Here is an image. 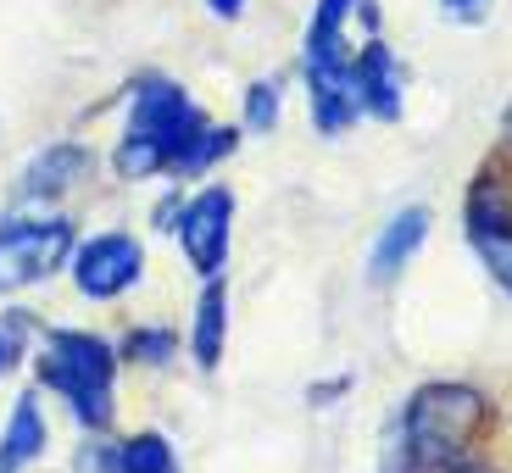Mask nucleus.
<instances>
[{"label":"nucleus","instance_id":"obj_1","mask_svg":"<svg viewBox=\"0 0 512 473\" xmlns=\"http://www.w3.org/2000/svg\"><path fill=\"white\" fill-rule=\"evenodd\" d=\"M212 117L195 106V95L179 78L167 73H134L128 78V123L123 140L112 151V173L123 184H145V179H173V167L184 162V151L195 145V134Z\"/></svg>","mask_w":512,"mask_h":473},{"label":"nucleus","instance_id":"obj_2","mask_svg":"<svg viewBox=\"0 0 512 473\" xmlns=\"http://www.w3.org/2000/svg\"><path fill=\"white\" fill-rule=\"evenodd\" d=\"M117 346L90 329H45L34 346V384L67 407L84 435H106L117 423Z\"/></svg>","mask_w":512,"mask_h":473},{"label":"nucleus","instance_id":"obj_3","mask_svg":"<svg viewBox=\"0 0 512 473\" xmlns=\"http://www.w3.org/2000/svg\"><path fill=\"white\" fill-rule=\"evenodd\" d=\"M485 429H490V396L479 384H462V379L418 384L396 418V457H401V468L462 462V457H474Z\"/></svg>","mask_w":512,"mask_h":473},{"label":"nucleus","instance_id":"obj_4","mask_svg":"<svg viewBox=\"0 0 512 473\" xmlns=\"http://www.w3.org/2000/svg\"><path fill=\"white\" fill-rule=\"evenodd\" d=\"M78 229L62 212H12L0 218V295H23L51 284L73 262Z\"/></svg>","mask_w":512,"mask_h":473},{"label":"nucleus","instance_id":"obj_5","mask_svg":"<svg viewBox=\"0 0 512 473\" xmlns=\"http://www.w3.org/2000/svg\"><path fill=\"white\" fill-rule=\"evenodd\" d=\"M67 273H73V290L84 301H123L145 279V245H140V234H128V229H101L73 245Z\"/></svg>","mask_w":512,"mask_h":473},{"label":"nucleus","instance_id":"obj_6","mask_svg":"<svg viewBox=\"0 0 512 473\" xmlns=\"http://www.w3.org/2000/svg\"><path fill=\"white\" fill-rule=\"evenodd\" d=\"M173 234H179L184 262L201 279H223L234 245V190L229 184H201L195 195H184V218Z\"/></svg>","mask_w":512,"mask_h":473},{"label":"nucleus","instance_id":"obj_7","mask_svg":"<svg viewBox=\"0 0 512 473\" xmlns=\"http://www.w3.org/2000/svg\"><path fill=\"white\" fill-rule=\"evenodd\" d=\"M351 12L357 0H318L307 17V45H301V73H307V95L312 90H357L351 84Z\"/></svg>","mask_w":512,"mask_h":473},{"label":"nucleus","instance_id":"obj_8","mask_svg":"<svg viewBox=\"0 0 512 473\" xmlns=\"http://www.w3.org/2000/svg\"><path fill=\"white\" fill-rule=\"evenodd\" d=\"M351 84H357L362 117H373V123H401V112H407V67H401V56L379 34H368V45L351 56Z\"/></svg>","mask_w":512,"mask_h":473},{"label":"nucleus","instance_id":"obj_9","mask_svg":"<svg viewBox=\"0 0 512 473\" xmlns=\"http://www.w3.org/2000/svg\"><path fill=\"white\" fill-rule=\"evenodd\" d=\"M90 173H95V151H90V145L56 140V145H45V151L28 156L17 195H23L28 206H51V201H62V195H73Z\"/></svg>","mask_w":512,"mask_h":473},{"label":"nucleus","instance_id":"obj_10","mask_svg":"<svg viewBox=\"0 0 512 473\" xmlns=\"http://www.w3.org/2000/svg\"><path fill=\"white\" fill-rule=\"evenodd\" d=\"M429 223H435L429 206H401L396 218L373 234V245H368V284L373 290H390V284L418 262L423 240H429Z\"/></svg>","mask_w":512,"mask_h":473},{"label":"nucleus","instance_id":"obj_11","mask_svg":"<svg viewBox=\"0 0 512 473\" xmlns=\"http://www.w3.org/2000/svg\"><path fill=\"white\" fill-rule=\"evenodd\" d=\"M468 245L479 251L490 279L512 295V206L490 184H479L474 206H468Z\"/></svg>","mask_w":512,"mask_h":473},{"label":"nucleus","instance_id":"obj_12","mask_svg":"<svg viewBox=\"0 0 512 473\" xmlns=\"http://www.w3.org/2000/svg\"><path fill=\"white\" fill-rule=\"evenodd\" d=\"M51 451V423L39 412V390H23L12 401V418L0 423V473H23Z\"/></svg>","mask_w":512,"mask_h":473},{"label":"nucleus","instance_id":"obj_13","mask_svg":"<svg viewBox=\"0 0 512 473\" xmlns=\"http://www.w3.org/2000/svg\"><path fill=\"white\" fill-rule=\"evenodd\" d=\"M223 346H229V284L223 279H201V301L190 318V357L201 373H218Z\"/></svg>","mask_w":512,"mask_h":473},{"label":"nucleus","instance_id":"obj_14","mask_svg":"<svg viewBox=\"0 0 512 473\" xmlns=\"http://www.w3.org/2000/svg\"><path fill=\"white\" fill-rule=\"evenodd\" d=\"M117 473H179V451L162 429H134L117 440Z\"/></svg>","mask_w":512,"mask_h":473},{"label":"nucleus","instance_id":"obj_15","mask_svg":"<svg viewBox=\"0 0 512 473\" xmlns=\"http://www.w3.org/2000/svg\"><path fill=\"white\" fill-rule=\"evenodd\" d=\"M240 151V128L229 123H206L201 134H195V145L184 151V162L173 167V179H206L218 162H229V156Z\"/></svg>","mask_w":512,"mask_h":473},{"label":"nucleus","instance_id":"obj_16","mask_svg":"<svg viewBox=\"0 0 512 473\" xmlns=\"http://www.w3.org/2000/svg\"><path fill=\"white\" fill-rule=\"evenodd\" d=\"M39 334H45V323H39L28 307L0 312V379H6V373H17L28 357H34Z\"/></svg>","mask_w":512,"mask_h":473},{"label":"nucleus","instance_id":"obj_17","mask_svg":"<svg viewBox=\"0 0 512 473\" xmlns=\"http://www.w3.org/2000/svg\"><path fill=\"white\" fill-rule=\"evenodd\" d=\"M117 357L134 362V368H167V362L179 357V334L162 329V323H140V329H128L117 340Z\"/></svg>","mask_w":512,"mask_h":473},{"label":"nucleus","instance_id":"obj_18","mask_svg":"<svg viewBox=\"0 0 512 473\" xmlns=\"http://www.w3.org/2000/svg\"><path fill=\"white\" fill-rule=\"evenodd\" d=\"M284 117V78H251L245 84V106H240V128L245 134H273Z\"/></svg>","mask_w":512,"mask_h":473},{"label":"nucleus","instance_id":"obj_19","mask_svg":"<svg viewBox=\"0 0 512 473\" xmlns=\"http://www.w3.org/2000/svg\"><path fill=\"white\" fill-rule=\"evenodd\" d=\"M357 390V379L351 373H329V379H312L307 384V407H318V412H329V407H340V401Z\"/></svg>","mask_w":512,"mask_h":473},{"label":"nucleus","instance_id":"obj_20","mask_svg":"<svg viewBox=\"0 0 512 473\" xmlns=\"http://www.w3.org/2000/svg\"><path fill=\"white\" fill-rule=\"evenodd\" d=\"M78 473H117V440H106V435H90L84 446H78V462H73Z\"/></svg>","mask_w":512,"mask_h":473},{"label":"nucleus","instance_id":"obj_21","mask_svg":"<svg viewBox=\"0 0 512 473\" xmlns=\"http://www.w3.org/2000/svg\"><path fill=\"white\" fill-rule=\"evenodd\" d=\"M179 218H184V195L167 190L162 201L151 206V229H156V234H173V229H179Z\"/></svg>","mask_w":512,"mask_h":473},{"label":"nucleus","instance_id":"obj_22","mask_svg":"<svg viewBox=\"0 0 512 473\" xmlns=\"http://www.w3.org/2000/svg\"><path fill=\"white\" fill-rule=\"evenodd\" d=\"M490 6H496V0H440V12H446L451 23H485Z\"/></svg>","mask_w":512,"mask_h":473},{"label":"nucleus","instance_id":"obj_23","mask_svg":"<svg viewBox=\"0 0 512 473\" xmlns=\"http://www.w3.org/2000/svg\"><path fill=\"white\" fill-rule=\"evenodd\" d=\"M401 473H496V468H485V462H474V457H462V462H440V468H401Z\"/></svg>","mask_w":512,"mask_h":473},{"label":"nucleus","instance_id":"obj_24","mask_svg":"<svg viewBox=\"0 0 512 473\" xmlns=\"http://www.w3.org/2000/svg\"><path fill=\"white\" fill-rule=\"evenodd\" d=\"M201 6L218 17V23H240V17H245V0H201Z\"/></svg>","mask_w":512,"mask_h":473}]
</instances>
